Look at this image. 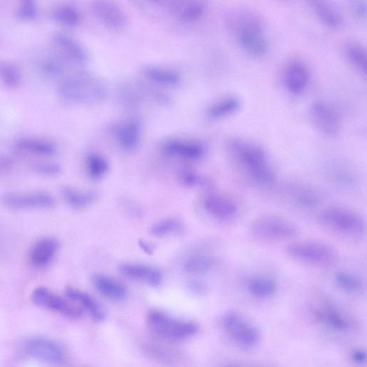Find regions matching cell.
Masks as SVG:
<instances>
[{"label":"cell","instance_id":"obj_29","mask_svg":"<svg viewBox=\"0 0 367 367\" xmlns=\"http://www.w3.org/2000/svg\"><path fill=\"white\" fill-rule=\"evenodd\" d=\"M143 73L149 80L161 85L175 86L181 82L180 76L177 73L160 67L148 66Z\"/></svg>","mask_w":367,"mask_h":367},{"label":"cell","instance_id":"obj_21","mask_svg":"<svg viewBox=\"0 0 367 367\" xmlns=\"http://www.w3.org/2000/svg\"><path fill=\"white\" fill-rule=\"evenodd\" d=\"M141 125L136 119H130L117 126L115 136L119 145L126 150H133L139 145Z\"/></svg>","mask_w":367,"mask_h":367},{"label":"cell","instance_id":"obj_12","mask_svg":"<svg viewBox=\"0 0 367 367\" xmlns=\"http://www.w3.org/2000/svg\"><path fill=\"white\" fill-rule=\"evenodd\" d=\"M90 8L95 17L109 28L119 30L127 24L126 13L113 0H93Z\"/></svg>","mask_w":367,"mask_h":367},{"label":"cell","instance_id":"obj_42","mask_svg":"<svg viewBox=\"0 0 367 367\" xmlns=\"http://www.w3.org/2000/svg\"><path fill=\"white\" fill-rule=\"evenodd\" d=\"M351 8L360 18H365L366 14V0H351Z\"/></svg>","mask_w":367,"mask_h":367},{"label":"cell","instance_id":"obj_39","mask_svg":"<svg viewBox=\"0 0 367 367\" xmlns=\"http://www.w3.org/2000/svg\"><path fill=\"white\" fill-rule=\"evenodd\" d=\"M17 17L23 21H32L38 15L36 0H20Z\"/></svg>","mask_w":367,"mask_h":367},{"label":"cell","instance_id":"obj_22","mask_svg":"<svg viewBox=\"0 0 367 367\" xmlns=\"http://www.w3.org/2000/svg\"><path fill=\"white\" fill-rule=\"evenodd\" d=\"M59 248L58 241L52 237H45L35 243L30 253L32 265L37 267L47 266L54 259Z\"/></svg>","mask_w":367,"mask_h":367},{"label":"cell","instance_id":"obj_4","mask_svg":"<svg viewBox=\"0 0 367 367\" xmlns=\"http://www.w3.org/2000/svg\"><path fill=\"white\" fill-rule=\"evenodd\" d=\"M221 325L227 337L241 348L253 349L260 342L258 328L239 311L227 312L222 318Z\"/></svg>","mask_w":367,"mask_h":367},{"label":"cell","instance_id":"obj_28","mask_svg":"<svg viewBox=\"0 0 367 367\" xmlns=\"http://www.w3.org/2000/svg\"><path fill=\"white\" fill-rule=\"evenodd\" d=\"M62 195L71 207L80 210L93 205L99 199V194L95 191H81L71 187H64Z\"/></svg>","mask_w":367,"mask_h":367},{"label":"cell","instance_id":"obj_24","mask_svg":"<svg viewBox=\"0 0 367 367\" xmlns=\"http://www.w3.org/2000/svg\"><path fill=\"white\" fill-rule=\"evenodd\" d=\"M96 289L103 296L114 301L124 300L127 296L126 287L118 281L102 274L92 279Z\"/></svg>","mask_w":367,"mask_h":367},{"label":"cell","instance_id":"obj_3","mask_svg":"<svg viewBox=\"0 0 367 367\" xmlns=\"http://www.w3.org/2000/svg\"><path fill=\"white\" fill-rule=\"evenodd\" d=\"M147 320L151 332L156 337L167 341L185 340L198 332V326L192 321L175 318L161 311H150Z\"/></svg>","mask_w":367,"mask_h":367},{"label":"cell","instance_id":"obj_38","mask_svg":"<svg viewBox=\"0 0 367 367\" xmlns=\"http://www.w3.org/2000/svg\"><path fill=\"white\" fill-rule=\"evenodd\" d=\"M347 55L351 64L363 76L367 71V57L365 51L356 44H350L347 49Z\"/></svg>","mask_w":367,"mask_h":367},{"label":"cell","instance_id":"obj_13","mask_svg":"<svg viewBox=\"0 0 367 367\" xmlns=\"http://www.w3.org/2000/svg\"><path fill=\"white\" fill-rule=\"evenodd\" d=\"M207 0H165L168 11L182 23L200 19L206 10Z\"/></svg>","mask_w":367,"mask_h":367},{"label":"cell","instance_id":"obj_26","mask_svg":"<svg viewBox=\"0 0 367 367\" xmlns=\"http://www.w3.org/2000/svg\"><path fill=\"white\" fill-rule=\"evenodd\" d=\"M66 295L71 301L80 303L95 320L102 321L105 319L106 312L103 307L95 298L87 293L68 287L66 289Z\"/></svg>","mask_w":367,"mask_h":367},{"label":"cell","instance_id":"obj_33","mask_svg":"<svg viewBox=\"0 0 367 367\" xmlns=\"http://www.w3.org/2000/svg\"><path fill=\"white\" fill-rule=\"evenodd\" d=\"M53 18L58 23L69 28L77 26L81 20L78 11L69 5L57 7L53 12Z\"/></svg>","mask_w":367,"mask_h":367},{"label":"cell","instance_id":"obj_31","mask_svg":"<svg viewBox=\"0 0 367 367\" xmlns=\"http://www.w3.org/2000/svg\"><path fill=\"white\" fill-rule=\"evenodd\" d=\"M277 284L270 278L254 277L248 283V289L251 294L258 298H269L277 291Z\"/></svg>","mask_w":367,"mask_h":367},{"label":"cell","instance_id":"obj_20","mask_svg":"<svg viewBox=\"0 0 367 367\" xmlns=\"http://www.w3.org/2000/svg\"><path fill=\"white\" fill-rule=\"evenodd\" d=\"M164 151L169 155L190 161H199L206 154L205 147L200 143L177 140L167 142Z\"/></svg>","mask_w":367,"mask_h":367},{"label":"cell","instance_id":"obj_32","mask_svg":"<svg viewBox=\"0 0 367 367\" xmlns=\"http://www.w3.org/2000/svg\"><path fill=\"white\" fill-rule=\"evenodd\" d=\"M0 82L11 89L18 88L22 83V74L18 67L8 61H0Z\"/></svg>","mask_w":367,"mask_h":367},{"label":"cell","instance_id":"obj_37","mask_svg":"<svg viewBox=\"0 0 367 367\" xmlns=\"http://www.w3.org/2000/svg\"><path fill=\"white\" fill-rule=\"evenodd\" d=\"M143 350L148 356L164 363L174 362L178 358L174 351L157 344H145Z\"/></svg>","mask_w":367,"mask_h":367},{"label":"cell","instance_id":"obj_6","mask_svg":"<svg viewBox=\"0 0 367 367\" xmlns=\"http://www.w3.org/2000/svg\"><path fill=\"white\" fill-rule=\"evenodd\" d=\"M318 221L332 231L348 236H361L366 229L365 221L361 215L342 207H331L321 211Z\"/></svg>","mask_w":367,"mask_h":367},{"label":"cell","instance_id":"obj_40","mask_svg":"<svg viewBox=\"0 0 367 367\" xmlns=\"http://www.w3.org/2000/svg\"><path fill=\"white\" fill-rule=\"evenodd\" d=\"M181 181L186 186L195 187L197 186L205 185V181L199 175L192 171H184L180 175Z\"/></svg>","mask_w":367,"mask_h":367},{"label":"cell","instance_id":"obj_45","mask_svg":"<svg viewBox=\"0 0 367 367\" xmlns=\"http://www.w3.org/2000/svg\"><path fill=\"white\" fill-rule=\"evenodd\" d=\"M124 205L129 213L133 214L135 216L142 215L140 208L136 206L134 203H131L130 201L126 200Z\"/></svg>","mask_w":367,"mask_h":367},{"label":"cell","instance_id":"obj_2","mask_svg":"<svg viewBox=\"0 0 367 367\" xmlns=\"http://www.w3.org/2000/svg\"><path fill=\"white\" fill-rule=\"evenodd\" d=\"M61 99L70 104L96 103L107 95L103 83L86 74H76L65 78L59 87Z\"/></svg>","mask_w":367,"mask_h":367},{"label":"cell","instance_id":"obj_23","mask_svg":"<svg viewBox=\"0 0 367 367\" xmlns=\"http://www.w3.org/2000/svg\"><path fill=\"white\" fill-rule=\"evenodd\" d=\"M315 316L321 323L336 332L344 333L351 329V323L349 318L334 307L327 306L320 308L316 311Z\"/></svg>","mask_w":367,"mask_h":367},{"label":"cell","instance_id":"obj_7","mask_svg":"<svg viewBox=\"0 0 367 367\" xmlns=\"http://www.w3.org/2000/svg\"><path fill=\"white\" fill-rule=\"evenodd\" d=\"M249 231L256 239L272 241H289L299 235V229L294 224L274 215L257 218L251 223Z\"/></svg>","mask_w":367,"mask_h":367},{"label":"cell","instance_id":"obj_25","mask_svg":"<svg viewBox=\"0 0 367 367\" xmlns=\"http://www.w3.org/2000/svg\"><path fill=\"white\" fill-rule=\"evenodd\" d=\"M16 149L20 153L41 157L52 156L56 152L54 143L37 138H23L17 142Z\"/></svg>","mask_w":367,"mask_h":367},{"label":"cell","instance_id":"obj_18","mask_svg":"<svg viewBox=\"0 0 367 367\" xmlns=\"http://www.w3.org/2000/svg\"><path fill=\"white\" fill-rule=\"evenodd\" d=\"M315 16L326 26L338 29L344 23L343 16L333 0H308Z\"/></svg>","mask_w":367,"mask_h":367},{"label":"cell","instance_id":"obj_35","mask_svg":"<svg viewBox=\"0 0 367 367\" xmlns=\"http://www.w3.org/2000/svg\"><path fill=\"white\" fill-rule=\"evenodd\" d=\"M86 162L90 176L95 179H100L104 176L109 169L107 160L97 153L89 154Z\"/></svg>","mask_w":367,"mask_h":367},{"label":"cell","instance_id":"obj_46","mask_svg":"<svg viewBox=\"0 0 367 367\" xmlns=\"http://www.w3.org/2000/svg\"><path fill=\"white\" fill-rule=\"evenodd\" d=\"M140 246L148 253H152L153 251L150 246H149L147 243L140 242Z\"/></svg>","mask_w":367,"mask_h":367},{"label":"cell","instance_id":"obj_47","mask_svg":"<svg viewBox=\"0 0 367 367\" xmlns=\"http://www.w3.org/2000/svg\"><path fill=\"white\" fill-rule=\"evenodd\" d=\"M148 1L155 5H164L165 0H148Z\"/></svg>","mask_w":367,"mask_h":367},{"label":"cell","instance_id":"obj_10","mask_svg":"<svg viewBox=\"0 0 367 367\" xmlns=\"http://www.w3.org/2000/svg\"><path fill=\"white\" fill-rule=\"evenodd\" d=\"M311 123L315 129L326 136H337L341 129L340 119L336 111L324 102H316L309 109Z\"/></svg>","mask_w":367,"mask_h":367},{"label":"cell","instance_id":"obj_41","mask_svg":"<svg viewBox=\"0 0 367 367\" xmlns=\"http://www.w3.org/2000/svg\"><path fill=\"white\" fill-rule=\"evenodd\" d=\"M34 169L44 175H57L61 172L59 165L53 163H40L34 166Z\"/></svg>","mask_w":367,"mask_h":367},{"label":"cell","instance_id":"obj_34","mask_svg":"<svg viewBox=\"0 0 367 367\" xmlns=\"http://www.w3.org/2000/svg\"><path fill=\"white\" fill-rule=\"evenodd\" d=\"M183 223L177 218H168L155 224L151 229L156 237H164L172 234H180L183 231Z\"/></svg>","mask_w":367,"mask_h":367},{"label":"cell","instance_id":"obj_9","mask_svg":"<svg viewBox=\"0 0 367 367\" xmlns=\"http://www.w3.org/2000/svg\"><path fill=\"white\" fill-rule=\"evenodd\" d=\"M25 351L35 359L52 363H62L66 358L65 349L57 342L48 338L34 337L28 340Z\"/></svg>","mask_w":367,"mask_h":367},{"label":"cell","instance_id":"obj_27","mask_svg":"<svg viewBox=\"0 0 367 367\" xmlns=\"http://www.w3.org/2000/svg\"><path fill=\"white\" fill-rule=\"evenodd\" d=\"M241 107V100L234 95L227 96L214 103L207 111L212 120H220L236 114Z\"/></svg>","mask_w":367,"mask_h":367},{"label":"cell","instance_id":"obj_44","mask_svg":"<svg viewBox=\"0 0 367 367\" xmlns=\"http://www.w3.org/2000/svg\"><path fill=\"white\" fill-rule=\"evenodd\" d=\"M351 356L354 361L359 364L365 363L366 360V351L362 349H354L352 352Z\"/></svg>","mask_w":367,"mask_h":367},{"label":"cell","instance_id":"obj_8","mask_svg":"<svg viewBox=\"0 0 367 367\" xmlns=\"http://www.w3.org/2000/svg\"><path fill=\"white\" fill-rule=\"evenodd\" d=\"M31 299L36 305L70 318H78L82 315L80 308L47 288L38 287L34 289Z\"/></svg>","mask_w":367,"mask_h":367},{"label":"cell","instance_id":"obj_11","mask_svg":"<svg viewBox=\"0 0 367 367\" xmlns=\"http://www.w3.org/2000/svg\"><path fill=\"white\" fill-rule=\"evenodd\" d=\"M0 202L11 209H46L55 205L54 198L42 192L11 193L0 197Z\"/></svg>","mask_w":367,"mask_h":367},{"label":"cell","instance_id":"obj_43","mask_svg":"<svg viewBox=\"0 0 367 367\" xmlns=\"http://www.w3.org/2000/svg\"><path fill=\"white\" fill-rule=\"evenodd\" d=\"M188 288L191 292L196 294H203L207 291V287L205 284L198 281H193L189 283Z\"/></svg>","mask_w":367,"mask_h":367},{"label":"cell","instance_id":"obj_5","mask_svg":"<svg viewBox=\"0 0 367 367\" xmlns=\"http://www.w3.org/2000/svg\"><path fill=\"white\" fill-rule=\"evenodd\" d=\"M287 254L294 260L320 267L335 264L338 258L337 251L330 244L316 241H303L289 244Z\"/></svg>","mask_w":367,"mask_h":367},{"label":"cell","instance_id":"obj_19","mask_svg":"<svg viewBox=\"0 0 367 367\" xmlns=\"http://www.w3.org/2000/svg\"><path fill=\"white\" fill-rule=\"evenodd\" d=\"M309 82V71L303 64L295 61L289 65L284 73V85L289 93L294 95L303 94Z\"/></svg>","mask_w":367,"mask_h":367},{"label":"cell","instance_id":"obj_30","mask_svg":"<svg viewBox=\"0 0 367 367\" xmlns=\"http://www.w3.org/2000/svg\"><path fill=\"white\" fill-rule=\"evenodd\" d=\"M214 259L206 254H195L184 263V269L191 275H201L208 273L214 267Z\"/></svg>","mask_w":367,"mask_h":367},{"label":"cell","instance_id":"obj_36","mask_svg":"<svg viewBox=\"0 0 367 367\" xmlns=\"http://www.w3.org/2000/svg\"><path fill=\"white\" fill-rule=\"evenodd\" d=\"M335 282L340 289L349 293L360 292L363 288L361 279L349 272L342 271L337 273Z\"/></svg>","mask_w":367,"mask_h":367},{"label":"cell","instance_id":"obj_17","mask_svg":"<svg viewBox=\"0 0 367 367\" xmlns=\"http://www.w3.org/2000/svg\"><path fill=\"white\" fill-rule=\"evenodd\" d=\"M237 34L241 45L249 54L261 57L267 52L268 44L263 33L262 27L247 28Z\"/></svg>","mask_w":367,"mask_h":367},{"label":"cell","instance_id":"obj_16","mask_svg":"<svg viewBox=\"0 0 367 367\" xmlns=\"http://www.w3.org/2000/svg\"><path fill=\"white\" fill-rule=\"evenodd\" d=\"M125 277L142 282L151 287L160 286L163 280V274L159 269L142 264L125 263L119 267Z\"/></svg>","mask_w":367,"mask_h":367},{"label":"cell","instance_id":"obj_1","mask_svg":"<svg viewBox=\"0 0 367 367\" xmlns=\"http://www.w3.org/2000/svg\"><path fill=\"white\" fill-rule=\"evenodd\" d=\"M227 148L229 155L255 181L266 186L275 181V170L262 147L243 138H234L229 141Z\"/></svg>","mask_w":367,"mask_h":367},{"label":"cell","instance_id":"obj_15","mask_svg":"<svg viewBox=\"0 0 367 367\" xmlns=\"http://www.w3.org/2000/svg\"><path fill=\"white\" fill-rule=\"evenodd\" d=\"M203 207L212 217L222 220L231 219L239 212V207L233 200L217 194H211L205 197Z\"/></svg>","mask_w":367,"mask_h":367},{"label":"cell","instance_id":"obj_14","mask_svg":"<svg viewBox=\"0 0 367 367\" xmlns=\"http://www.w3.org/2000/svg\"><path fill=\"white\" fill-rule=\"evenodd\" d=\"M53 42L56 52L64 60L76 64H83L87 61L83 46L70 35L58 33L54 35Z\"/></svg>","mask_w":367,"mask_h":367}]
</instances>
